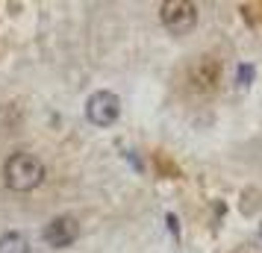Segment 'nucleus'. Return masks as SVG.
I'll return each mask as SVG.
<instances>
[{"instance_id": "1", "label": "nucleus", "mask_w": 262, "mask_h": 253, "mask_svg": "<svg viewBox=\"0 0 262 253\" xmlns=\"http://www.w3.org/2000/svg\"><path fill=\"white\" fill-rule=\"evenodd\" d=\"M41 180H45V162L33 153L18 150L3 165V182L12 192H33L36 186H41Z\"/></svg>"}, {"instance_id": "2", "label": "nucleus", "mask_w": 262, "mask_h": 253, "mask_svg": "<svg viewBox=\"0 0 262 253\" xmlns=\"http://www.w3.org/2000/svg\"><path fill=\"white\" fill-rule=\"evenodd\" d=\"M186 83H189V91L198 97L215 95L218 85H221V62L215 56H201L198 62H191L189 74H186Z\"/></svg>"}, {"instance_id": "3", "label": "nucleus", "mask_w": 262, "mask_h": 253, "mask_svg": "<svg viewBox=\"0 0 262 253\" xmlns=\"http://www.w3.org/2000/svg\"><path fill=\"white\" fill-rule=\"evenodd\" d=\"M159 21H162V27H165L168 33L186 36L198 24V6L189 3V0H165L159 6Z\"/></svg>"}, {"instance_id": "4", "label": "nucleus", "mask_w": 262, "mask_h": 253, "mask_svg": "<svg viewBox=\"0 0 262 253\" xmlns=\"http://www.w3.org/2000/svg\"><path fill=\"white\" fill-rule=\"evenodd\" d=\"M121 115V100L112 91H95L85 100V118L95 127H112Z\"/></svg>"}, {"instance_id": "5", "label": "nucleus", "mask_w": 262, "mask_h": 253, "mask_svg": "<svg viewBox=\"0 0 262 253\" xmlns=\"http://www.w3.org/2000/svg\"><path fill=\"white\" fill-rule=\"evenodd\" d=\"M77 239H80V224H77V218H71V215L53 218L48 227H45V241H48L50 247H56V250L71 247Z\"/></svg>"}, {"instance_id": "6", "label": "nucleus", "mask_w": 262, "mask_h": 253, "mask_svg": "<svg viewBox=\"0 0 262 253\" xmlns=\"http://www.w3.org/2000/svg\"><path fill=\"white\" fill-rule=\"evenodd\" d=\"M0 253H30V241L21 233H3L0 236Z\"/></svg>"}, {"instance_id": "7", "label": "nucleus", "mask_w": 262, "mask_h": 253, "mask_svg": "<svg viewBox=\"0 0 262 253\" xmlns=\"http://www.w3.org/2000/svg\"><path fill=\"white\" fill-rule=\"evenodd\" d=\"M242 15L248 24H262V3H242Z\"/></svg>"}, {"instance_id": "8", "label": "nucleus", "mask_w": 262, "mask_h": 253, "mask_svg": "<svg viewBox=\"0 0 262 253\" xmlns=\"http://www.w3.org/2000/svg\"><path fill=\"white\" fill-rule=\"evenodd\" d=\"M253 77H256V68L250 65V62H245V65H238V74H236V80L242 88H248L250 83H253Z\"/></svg>"}]
</instances>
